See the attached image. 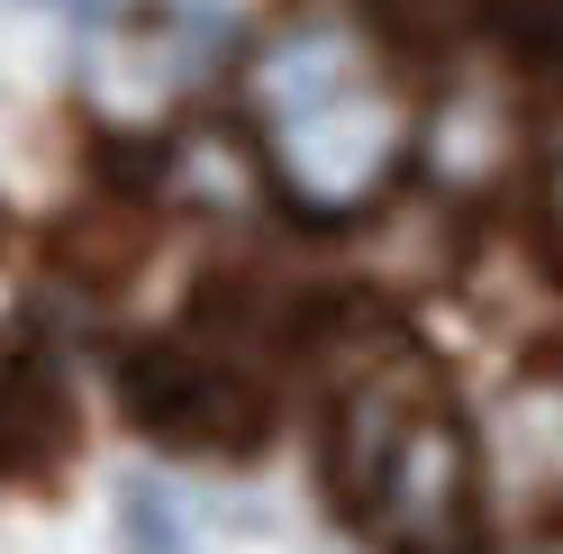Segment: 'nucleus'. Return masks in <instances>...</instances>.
Segmentation results:
<instances>
[{
	"label": "nucleus",
	"mask_w": 563,
	"mask_h": 554,
	"mask_svg": "<svg viewBox=\"0 0 563 554\" xmlns=\"http://www.w3.org/2000/svg\"><path fill=\"white\" fill-rule=\"evenodd\" d=\"M245 146L309 219H364L409 164V82L364 0H300L245 55Z\"/></svg>",
	"instance_id": "nucleus-1"
},
{
	"label": "nucleus",
	"mask_w": 563,
	"mask_h": 554,
	"mask_svg": "<svg viewBox=\"0 0 563 554\" xmlns=\"http://www.w3.org/2000/svg\"><path fill=\"white\" fill-rule=\"evenodd\" d=\"M482 481H473V436L445 400H418L409 428L391 436V455L373 464L364 481V528L391 545V554H473L482 528Z\"/></svg>",
	"instance_id": "nucleus-2"
},
{
	"label": "nucleus",
	"mask_w": 563,
	"mask_h": 554,
	"mask_svg": "<svg viewBox=\"0 0 563 554\" xmlns=\"http://www.w3.org/2000/svg\"><path fill=\"white\" fill-rule=\"evenodd\" d=\"M119 391L136 409V428H155L164 445H191V455H236L264 428L255 383L209 345H146V355L119 364Z\"/></svg>",
	"instance_id": "nucleus-3"
},
{
	"label": "nucleus",
	"mask_w": 563,
	"mask_h": 554,
	"mask_svg": "<svg viewBox=\"0 0 563 554\" xmlns=\"http://www.w3.org/2000/svg\"><path fill=\"white\" fill-rule=\"evenodd\" d=\"M518 146H527V110H518V82L500 74V64H454V74L428 91L418 128H409V155L428 164L454 200L500 191Z\"/></svg>",
	"instance_id": "nucleus-4"
},
{
	"label": "nucleus",
	"mask_w": 563,
	"mask_h": 554,
	"mask_svg": "<svg viewBox=\"0 0 563 554\" xmlns=\"http://www.w3.org/2000/svg\"><path fill=\"white\" fill-rule=\"evenodd\" d=\"M418 400H437V373H418L409 355H382V364H364L355 383L336 391V428H328V481L345 491V509L364 500L373 464L391 455V436L409 428V409H418Z\"/></svg>",
	"instance_id": "nucleus-5"
},
{
	"label": "nucleus",
	"mask_w": 563,
	"mask_h": 554,
	"mask_svg": "<svg viewBox=\"0 0 563 554\" xmlns=\"http://www.w3.org/2000/svg\"><path fill=\"white\" fill-rule=\"evenodd\" d=\"M74 455V400L37 355L0 364V481H37Z\"/></svg>",
	"instance_id": "nucleus-6"
},
{
	"label": "nucleus",
	"mask_w": 563,
	"mask_h": 554,
	"mask_svg": "<svg viewBox=\"0 0 563 554\" xmlns=\"http://www.w3.org/2000/svg\"><path fill=\"white\" fill-rule=\"evenodd\" d=\"M173 191L191 200V210H255V191H264V164L245 136L228 128H191L183 146H173Z\"/></svg>",
	"instance_id": "nucleus-7"
},
{
	"label": "nucleus",
	"mask_w": 563,
	"mask_h": 554,
	"mask_svg": "<svg viewBox=\"0 0 563 554\" xmlns=\"http://www.w3.org/2000/svg\"><path fill=\"white\" fill-rule=\"evenodd\" d=\"M119 545L128 554H200L191 518H183V500H173L164 481H128L119 491Z\"/></svg>",
	"instance_id": "nucleus-8"
},
{
	"label": "nucleus",
	"mask_w": 563,
	"mask_h": 554,
	"mask_svg": "<svg viewBox=\"0 0 563 554\" xmlns=\"http://www.w3.org/2000/svg\"><path fill=\"white\" fill-rule=\"evenodd\" d=\"M545 200H554V228H563V110H554V146H545Z\"/></svg>",
	"instance_id": "nucleus-9"
}]
</instances>
